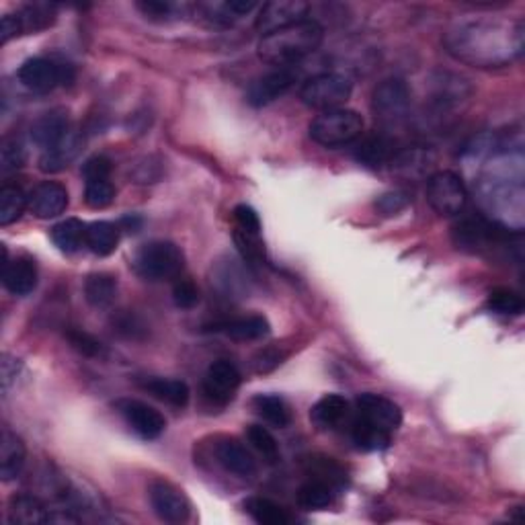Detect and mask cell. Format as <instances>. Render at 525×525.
Here are the masks:
<instances>
[{
  "mask_svg": "<svg viewBox=\"0 0 525 525\" xmlns=\"http://www.w3.org/2000/svg\"><path fill=\"white\" fill-rule=\"evenodd\" d=\"M523 48V29L517 25H491L478 23L458 31L451 52L459 60L472 62L477 66H499L512 60Z\"/></svg>",
  "mask_w": 525,
  "mask_h": 525,
  "instance_id": "obj_1",
  "label": "cell"
},
{
  "mask_svg": "<svg viewBox=\"0 0 525 525\" xmlns=\"http://www.w3.org/2000/svg\"><path fill=\"white\" fill-rule=\"evenodd\" d=\"M322 39H325V29L319 21L304 19L261 38L258 57L277 68L292 66L293 62L316 52Z\"/></svg>",
  "mask_w": 525,
  "mask_h": 525,
  "instance_id": "obj_2",
  "label": "cell"
},
{
  "mask_svg": "<svg viewBox=\"0 0 525 525\" xmlns=\"http://www.w3.org/2000/svg\"><path fill=\"white\" fill-rule=\"evenodd\" d=\"M363 134V118L354 109L322 111L311 124V138L325 148H341L354 144Z\"/></svg>",
  "mask_w": 525,
  "mask_h": 525,
  "instance_id": "obj_3",
  "label": "cell"
},
{
  "mask_svg": "<svg viewBox=\"0 0 525 525\" xmlns=\"http://www.w3.org/2000/svg\"><path fill=\"white\" fill-rule=\"evenodd\" d=\"M185 257L175 242L153 241L142 244L134 257V269L148 282H164L183 271Z\"/></svg>",
  "mask_w": 525,
  "mask_h": 525,
  "instance_id": "obj_4",
  "label": "cell"
},
{
  "mask_svg": "<svg viewBox=\"0 0 525 525\" xmlns=\"http://www.w3.org/2000/svg\"><path fill=\"white\" fill-rule=\"evenodd\" d=\"M354 84L347 76L337 74V72H325V74L312 76L306 81L300 91L302 103L312 107V109H339V107L351 97Z\"/></svg>",
  "mask_w": 525,
  "mask_h": 525,
  "instance_id": "obj_5",
  "label": "cell"
},
{
  "mask_svg": "<svg viewBox=\"0 0 525 525\" xmlns=\"http://www.w3.org/2000/svg\"><path fill=\"white\" fill-rule=\"evenodd\" d=\"M427 199L440 215H458L466 207L468 191L456 172L437 171L427 181Z\"/></svg>",
  "mask_w": 525,
  "mask_h": 525,
  "instance_id": "obj_6",
  "label": "cell"
},
{
  "mask_svg": "<svg viewBox=\"0 0 525 525\" xmlns=\"http://www.w3.org/2000/svg\"><path fill=\"white\" fill-rule=\"evenodd\" d=\"M19 81L33 92H49L56 86L74 81V70L68 64H57L48 57H31L19 68Z\"/></svg>",
  "mask_w": 525,
  "mask_h": 525,
  "instance_id": "obj_7",
  "label": "cell"
},
{
  "mask_svg": "<svg viewBox=\"0 0 525 525\" xmlns=\"http://www.w3.org/2000/svg\"><path fill=\"white\" fill-rule=\"evenodd\" d=\"M509 241V230L485 218H466L454 228V242L458 249L483 253L493 249V244Z\"/></svg>",
  "mask_w": 525,
  "mask_h": 525,
  "instance_id": "obj_8",
  "label": "cell"
},
{
  "mask_svg": "<svg viewBox=\"0 0 525 525\" xmlns=\"http://www.w3.org/2000/svg\"><path fill=\"white\" fill-rule=\"evenodd\" d=\"M408 107H411V91L400 78H388L373 91V111L388 126L405 119Z\"/></svg>",
  "mask_w": 525,
  "mask_h": 525,
  "instance_id": "obj_9",
  "label": "cell"
},
{
  "mask_svg": "<svg viewBox=\"0 0 525 525\" xmlns=\"http://www.w3.org/2000/svg\"><path fill=\"white\" fill-rule=\"evenodd\" d=\"M241 372L228 359H218L206 372L204 394L215 407H226L241 388Z\"/></svg>",
  "mask_w": 525,
  "mask_h": 525,
  "instance_id": "obj_10",
  "label": "cell"
},
{
  "mask_svg": "<svg viewBox=\"0 0 525 525\" xmlns=\"http://www.w3.org/2000/svg\"><path fill=\"white\" fill-rule=\"evenodd\" d=\"M118 413L124 416L127 427L142 440H158L167 429V419L154 407L142 400L124 398L118 402Z\"/></svg>",
  "mask_w": 525,
  "mask_h": 525,
  "instance_id": "obj_11",
  "label": "cell"
},
{
  "mask_svg": "<svg viewBox=\"0 0 525 525\" xmlns=\"http://www.w3.org/2000/svg\"><path fill=\"white\" fill-rule=\"evenodd\" d=\"M311 6L302 0H276V3H265L261 6V13L257 17V31L261 33V38L269 35L273 31H279L287 25L304 21Z\"/></svg>",
  "mask_w": 525,
  "mask_h": 525,
  "instance_id": "obj_12",
  "label": "cell"
},
{
  "mask_svg": "<svg viewBox=\"0 0 525 525\" xmlns=\"http://www.w3.org/2000/svg\"><path fill=\"white\" fill-rule=\"evenodd\" d=\"M355 408L359 419L368 421L372 425L388 431V433H394L402 423L400 407L390 398L380 397V394H359L355 400Z\"/></svg>",
  "mask_w": 525,
  "mask_h": 525,
  "instance_id": "obj_13",
  "label": "cell"
},
{
  "mask_svg": "<svg viewBox=\"0 0 525 525\" xmlns=\"http://www.w3.org/2000/svg\"><path fill=\"white\" fill-rule=\"evenodd\" d=\"M150 503H153L154 513L162 521L169 523H183L189 520L191 507L185 494L164 480H156L150 485Z\"/></svg>",
  "mask_w": 525,
  "mask_h": 525,
  "instance_id": "obj_14",
  "label": "cell"
},
{
  "mask_svg": "<svg viewBox=\"0 0 525 525\" xmlns=\"http://www.w3.org/2000/svg\"><path fill=\"white\" fill-rule=\"evenodd\" d=\"M296 78H298V72L292 66L276 68L273 72H269V74L257 78V81L249 86L247 101L253 107L269 105L276 99L285 95V92L293 86V83H296Z\"/></svg>",
  "mask_w": 525,
  "mask_h": 525,
  "instance_id": "obj_15",
  "label": "cell"
},
{
  "mask_svg": "<svg viewBox=\"0 0 525 525\" xmlns=\"http://www.w3.org/2000/svg\"><path fill=\"white\" fill-rule=\"evenodd\" d=\"M27 197H29L27 201L29 212L39 220L57 218V215L66 212V207H68L66 187L54 181L39 183Z\"/></svg>",
  "mask_w": 525,
  "mask_h": 525,
  "instance_id": "obj_16",
  "label": "cell"
},
{
  "mask_svg": "<svg viewBox=\"0 0 525 525\" xmlns=\"http://www.w3.org/2000/svg\"><path fill=\"white\" fill-rule=\"evenodd\" d=\"M83 150V136L76 132L74 127H70L64 138L54 144L52 148L43 150L39 158V169L41 172H48V175H54V172H62L64 169L70 167V162L81 154Z\"/></svg>",
  "mask_w": 525,
  "mask_h": 525,
  "instance_id": "obj_17",
  "label": "cell"
},
{
  "mask_svg": "<svg viewBox=\"0 0 525 525\" xmlns=\"http://www.w3.org/2000/svg\"><path fill=\"white\" fill-rule=\"evenodd\" d=\"M3 284L13 296H29L38 285V267L27 257L6 261L3 265Z\"/></svg>",
  "mask_w": 525,
  "mask_h": 525,
  "instance_id": "obj_18",
  "label": "cell"
},
{
  "mask_svg": "<svg viewBox=\"0 0 525 525\" xmlns=\"http://www.w3.org/2000/svg\"><path fill=\"white\" fill-rule=\"evenodd\" d=\"M215 458L228 472L241 478H250L257 474V462L253 454L247 450V445L236 440H222L218 448H215Z\"/></svg>",
  "mask_w": 525,
  "mask_h": 525,
  "instance_id": "obj_19",
  "label": "cell"
},
{
  "mask_svg": "<svg viewBox=\"0 0 525 525\" xmlns=\"http://www.w3.org/2000/svg\"><path fill=\"white\" fill-rule=\"evenodd\" d=\"M349 400L341 394H327L311 411V419L319 429H337L349 419Z\"/></svg>",
  "mask_w": 525,
  "mask_h": 525,
  "instance_id": "obj_20",
  "label": "cell"
},
{
  "mask_svg": "<svg viewBox=\"0 0 525 525\" xmlns=\"http://www.w3.org/2000/svg\"><path fill=\"white\" fill-rule=\"evenodd\" d=\"M27 458L25 442L21 440L17 433L4 429L3 437H0V478L13 480L17 474L23 470Z\"/></svg>",
  "mask_w": 525,
  "mask_h": 525,
  "instance_id": "obj_21",
  "label": "cell"
},
{
  "mask_svg": "<svg viewBox=\"0 0 525 525\" xmlns=\"http://www.w3.org/2000/svg\"><path fill=\"white\" fill-rule=\"evenodd\" d=\"M70 129L68 126V115L64 111H49L35 121L31 127V140L38 144L39 148L48 150L54 144L60 142Z\"/></svg>",
  "mask_w": 525,
  "mask_h": 525,
  "instance_id": "obj_22",
  "label": "cell"
},
{
  "mask_svg": "<svg viewBox=\"0 0 525 525\" xmlns=\"http://www.w3.org/2000/svg\"><path fill=\"white\" fill-rule=\"evenodd\" d=\"M215 330H222V333H226L230 339H234V341H257L269 335L271 325L265 316L253 314V316H242V319L222 322Z\"/></svg>",
  "mask_w": 525,
  "mask_h": 525,
  "instance_id": "obj_23",
  "label": "cell"
},
{
  "mask_svg": "<svg viewBox=\"0 0 525 525\" xmlns=\"http://www.w3.org/2000/svg\"><path fill=\"white\" fill-rule=\"evenodd\" d=\"M355 158H357V162L365 164V167L380 169L382 164L390 162L394 158L392 142L382 134L365 136V138L359 140V144L355 146Z\"/></svg>",
  "mask_w": 525,
  "mask_h": 525,
  "instance_id": "obj_24",
  "label": "cell"
},
{
  "mask_svg": "<svg viewBox=\"0 0 525 525\" xmlns=\"http://www.w3.org/2000/svg\"><path fill=\"white\" fill-rule=\"evenodd\" d=\"M49 512L46 505L31 494H19L11 499L9 505V521L17 525H38L49 521Z\"/></svg>",
  "mask_w": 525,
  "mask_h": 525,
  "instance_id": "obj_25",
  "label": "cell"
},
{
  "mask_svg": "<svg viewBox=\"0 0 525 525\" xmlns=\"http://www.w3.org/2000/svg\"><path fill=\"white\" fill-rule=\"evenodd\" d=\"M144 390H148L154 398L167 402L171 407L183 408L189 402V386L181 380L172 378H148L146 382L142 384Z\"/></svg>",
  "mask_w": 525,
  "mask_h": 525,
  "instance_id": "obj_26",
  "label": "cell"
},
{
  "mask_svg": "<svg viewBox=\"0 0 525 525\" xmlns=\"http://www.w3.org/2000/svg\"><path fill=\"white\" fill-rule=\"evenodd\" d=\"M86 226L89 224H84V222L78 218L57 222L52 228V241L62 253L74 255L86 244Z\"/></svg>",
  "mask_w": 525,
  "mask_h": 525,
  "instance_id": "obj_27",
  "label": "cell"
},
{
  "mask_svg": "<svg viewBox=\"0 0 525 525\" xmlns=\"http://www.w3.org/2000/svg\"><path fill=\"white\" fill-rule=\"evenodd\" d=\"M253 411L269 425L284 429L292 423L290 405L277 394H257L253 398Z\"/></svg>",
  "mask_w": 525,
  "mask_h": 525,
  "instance_id": "obj_28",
  "label": "cell"
},
{
  "mask_svg": "<svg viewBox=\"0 0 525 525\" xmlns=\"http://www.w3.org/2000/svg\"><path fill=\"white\" fill-rule=\"evenodd\" d=\"M119 242V226L111 222H92L86 226V247L99 257L111 255Z\"/></svg>",
  "mask_w": 525,
  "mask_h": 525,
  "instance_id": "obj_29",
  "label": "cell"
},
{
  "mask_svg": "<svg viewBox=\"0 0 525 525\" xmlns=\"http://www.w3.org/2000/svg\"><path fill=\"white\" fill-rule=\"evenodd\" d=\"M351 440H354L357 448L363 451H382L390 445L392 433H388V431L372 425V423L357 416V419L351 423Z\"/></svg>",
  "mask_w": 525,
  "mask_h": 525,
  "instance_id": "obj_30",
  "label": "cell"
},
{
  "mask_svg": "<svg viewBox=\"0 0 525 525\" xmlns=\"http://www.w3.org/2000/svg\"><path fill=\"white\" fill-rule=\"evenodd\" d=\"M118 293V282L109 273H92L84 282V298L92 308H107L113 304Z\"/></svg>",
  "mask_w": 525,
  "mask_h": 525,
  "instance_id": "obj_31",
  "label": "cell"
},
{
  "mask_svg": "<svg viewBox=\"0 0 525 525\" xmlns=\"http://www.w3.org/2000/svg\"><path fill=\"white\" fill-rule=\"evenodd\" d=\"M244 512L261 525H287L292 521L284 507L265 497H250L244 501Z\"/></svg>",
  "mask_w": 525,
  "mask_h": 525,
  "instance_id": "obj_32",
  "label": "cell"
},
{
  "mask_svg": "<svg viewBox=\"0 0 525 525\" xmlns=\"http://www.w3.org/2000/svg\"><path fill=\"white\" fill-rule=\"evenodd\" d=\"M29 197L21 187L6 185L0 189V226H9L23 215Z\"/></svg>",
  "mask_w": 525,
  "mask_h": 525,
  "instance_id": "obj_33",
  "label": "cell"
},
{
  "mask_svg": "<svg viewBox=\"0 0 525 525\" xmlns=\"http://www.w3.org/2000/svg\"><path fill=\"white\" fill-rule=\"evenodd\" d=\"M298 503L304 509H325L333 503V486L320 478H311L306 485L300 486Z\"/></svg>",
  "mask_w": 525,
  "mask_h": 525,
  "instance_id": "obj_34",
  "label": "cell"
},
{
  "mask_svg": "<svg viewBox=\"0 0 525 525\" xmlns=\"http://www.w3.org/2000/svg\"><path fill=\"white\" fill-rule=\"evenodd\" d=\"M23 33H38L54 23L56 13L52 4H29L17 13Z\"/></svg>",
  "mask_w": 525,
  "mask_h": 525,
  "instance_id": "obj_35",
  "label": "cell"
},
{
  "mask_svg": "<svg viewBox=\"0 0 525 525\" xmlns=\"http://www.w3.org/2000/svg\"><path fill=\"white\" fill-rule=\"evenodd\" d=\"M486 308L491 312L501 314V316H520L525 308V302L517 292L501 287V290H494L488 293Z\"/></svg>",
  "mask_w": 525,
  "mask_h": 525,
  "instance_id": "obj_36",
  "label": "cell"
},
{
  "mask_svg": "<svg viewBox=\"0 0 525 525\" xmlns=\"http://www.w3.org/2000/svg\"><path fill=\"white\" fill-rule=\"evenodd\" d=\"M247 440L253 448L261 454L269 464H276L279 459V445L271 431L263 425H249L247 427Z\"/></svg>",
  "mask_w": 525,
  "mask_h": 525,
  "instance_id": "obj_37",
  "label": "cell"
},
{
  "mask_svg": "<svg viewBox=\"0 0 525 525\" xmlns=\"http://www.w3.org/2000/svg\"><path fill=\"white\" fill-rule=\"evenodd\" d=\"M27 161V153L23 142L19 138H4L0 146V169L3 172H13L21 169Z\"/></svg>",
  "mask_w": 525,
  "mask_h": 525,
  "instance_id": "obj_38",
  "label": "cell"
},
{
  "mask_svg": "<svg viewBox=\"0 0 525 525\" xmlns=\"http://www.w3.org/2000/svg\"><path fill=\"white\" fill-rule=\"evenodd\" d=\"M234 242L249 263L257 265L265 263V244L261 242V236L244 232V230L239 228L234 232Z\"/></svg>",
  "mask_w": 525,
  "mask_h": 525,
  "instance_id": "obj_39",
  "label": "cell"
},
{
  "mask_svg": "<svg viewBox=\"0 0 525 525\" xmlns=\"http://www.w3.org/2000/svg\"><path fill=\"white\" fill-rule=\"evenodd\" d=\"M115 199V187L107 179V181H91L84 187V201L92 210H103V207L111 206Z\"/></svg>",
  "mask_w": 525,
  "mask_h": 525,
  "instance_id": "obj_40",
  "label": "cell"
},
{
  "mask_svg": "<svg viewBox=\"0 0 525 525\" xmlns=\"http://www.w3.org/2000/svg\"><path fill=\"white\" fill-rule=\"evenodd\" d=\"M66 339L70 343V347L84 357L103 355V345H101V341H97L92 335L84 333V330H68Z\"/></svg>",
  "mask_w": 525,
  "mask_h": 525,
  "instance_id": "obj_41",
  "label": "cell"
},
{
  "mask_svg": "<svg viewBox=\"0 0 525 525\" xmlns=\"http://www.w3.org/2000/svg\"><path fill=\"white\" fill-rule=\"evenodd\" d=\"M172 300H175V304L179 308H183V311H189V308L197 306L199 302V290L197 285L191 282V279H179L172 287Z\"/></svg>",
  "mask_w": 525,
  "mask_h": 525,
  "instance_id": "obj_42",
  "label": "cell"
},
{
  "mask_svg": "<svg viewBox=\"0 0 525 525\" xmlns=\"http://www.w3.org/2000/svg\"><path fill=\"white\" fill-rule=\"evenodd\" d=\"M83 177L86 183L91 181H107L111 175V161L107 156H91L89 161L83 164Z\"/></svg>",
  "mask_w": 525,
  "mask_h": 525,
  "instance_id": "obj_43",
  "label": "cell"
},
{
  "mask_svg": "<svg viewBox=\"0 0 525 525\" xmlns=\"http://www.w3.org/2000/svg\"><path fill=\"white\" fill-rule=\"evenodd\" d=\"M407 204H408V197L405 196V193L390 191L376 199V210L382 215H397L405 210Z\"/></svg>",
  "mask_w": 525,
  "mask_h": 525,
  "instance_id": "obj_44",
  "label": "cell"
},
{
  "mask_svg": "<svg viewBox=\"0 0 525 525\" xmlns=\"http://www.w3.org/2000/svg\"><path fill=\"white\" fill-rule=\"evenodd\" d=\"M234 220L241 230L250 234H261V220H258V214L253 207L247 204H241L234 207Z\"/></svg>",
  "mask_w": 525,
  "mask_h": 525,
  "instance_id": "obj_45",
  "label": "cell"
},
{
  "mask_svg": "<svg viewBox=\"0 0 525 525\" xmlns=\"http://www.w3.org/2000/svg\"><path fill=\"white\" fill-rule=\"evenodd\" d=\"M282 359H284V355L279 354L277 349H265V351H258L257 357H255V362H253L255 372H258V373H267V372H271V370H276L277 365L282 363Z\"/></svg>",
  "mask_w": 525,
  "mask_h": 525,
  "instance_id": "obj_46",
  "label": "cell"
},
{
  "mask_svg": "<svg viewBox=\"0 0 525 525\" xmlns=\"http://www.w3.org/2000/svg\"><path fill=\"white\" fill-rule=\"evenodd\" d=\"M17 35H23V27H21V21L17 14H4L0 19V43H9Z\"/></svg>",
  "mask_w": 525,
  "mask_h": 525,
  "instance_id": "obj_47",
  "label": "cell"
},
{
  "mask_svg": "<svg viewBox=\"0 0 525 525\" xmlns=\"http://www.w3.org/2000/svg\"><path fill=\"white\" fill-rule=\"evenodd\" d=\"M3 390L9 392L11 386L17 382V376H19V370H21V362L17 357H11V355H3Z\"/></svg>",
  "mask_w": 525,
  "mask_h": 525,
  "instance_id": "obj_48",
  "label": "cell"
},
{
  "mask_svg": "<svg viewBox=\"0 0 525 525\" xmlns=\"http://www.w3.org/2000/svg\"><path fill=\"white\" fill-rule=\"evenodd\" d=\"M115 327H118V330L121 335L132 337V339H136V337H138V333H144V325L138 320V316H134L132 312L121 314L118 319V322H115Z\"/></svg>",
  "mask_w": 525,
  "mask_h": 525,
  "instance_id": "obj_49",
  "label": "cell"
},
{
  "mask_svg": "<svg viewBox=\"0 0 525 525\" xmlns=\"http://www.w3.org/2000/svg\"><path fill=\"white\" fill-rule=\"evenodd\" d=\"M138 9L150 19H167L172 13V4L169 3H138Z\"/></svg>",
  "mask_w": 525,
  "mask_h": 525,
  "instance_id": "obj_50",
  "label": "cell"
},
{
  "mask_svg": "<svg viewBox=\"0 0 525 525\" xmlns=\"http://www.w3.org/2000/svg\"><path fill=\"white\" fill-rule=\"evenodd\" d=\"M257 6L258 3H255V0H230V3L224 4V9L232 14H249Z\"/></svg>",
  "mask_w": 525,
  "mask_h": 525,
  "instance_id": "obj_51",
  "label": "cell"
},
{
  "mask_svg": "<svg viewBox=\"0 0 525 525\" xmlns=\"http://www.w3.org/2000/svg\"><path fill=\"white\" fill-rule=\"evenodd\" d=\"M140 226H142V218H138V215H134V214L126 215V218H121L119 222V228L126 230V232H138Z\"/></svg>",
  "mask_w": 525,
  "mask_h": 525,
  "instance_id": "obj_52",
  "label": "cell"
}]
</instances>
